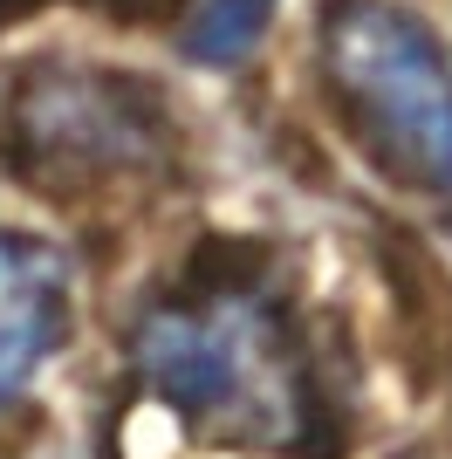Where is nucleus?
Wrapping results in <instances>:
<instances>
[{
  "label": "nucleus",
  "instance_id": "obj_3",
  "mask_svg": "<svg viewBox=\"0 0 452 459\" xmlns=\"http://www.w3.org/2000/svg\"><path fill=\"white\" fill-rule=\"evenodd\" d=\"M0 158L48 199L137 186L171 158L165 90L131 69L35 62L0 103Z\"/></svg>",
  "mask_w": 452,
  "mask_h": 459
},
{
  "label": "nucleus",
  "instance_id": "obj_1",
  "mask_svg": "<svg viewBox=\"0 0 452 459\" xmlns=\"http://www.w3.org/2000/svg\"><path fill=\"white\" fill-rule=\"evenodd\" d=\"M309 364L247 274H192L137 323L117 459H309Z\"/></svg>",
  "mask_w": 452,
  "mask_h": 459
},
{
  "label": "nucleus",
  "instance_id": "obj_2",
  "mask_svg": "<svg viewBox=\"0 0 452 459\" xmlns=\"http://www.w3.org/2000/svg\"><path fill=\"white\" fill-rule=\"evenodd\" d=\"M316 76L343 137L452 233V48L404 0H316Z\"/></svg>",
  "mask_w": 452,
  "mask_h": 459
},
{
  "label": "nucleus",
  "instance_id": "obj_5",
  "mask_svg": "<svg viewBox=\"0 0 452 459\" xmlns=\"http://www.w3.org/2000/svg\"><path fill=\"white\" fill-rule=\"evenodd\" d=\"M267 21H274V0H199L186 21V62L199 69H233V62L254 56V41L267 35Z\"/></svg>",
  "mask_w": 452,
  "mask_h": 459
},
{
  "label": "nucleus",
  "instance_id": "obj_4",
  "mask_svg": "<svg viewBox=\"0 0 452 459\" xmlns=\"http://www.w3.org/2000/svg\"><path fill=\"white\" fill-rule=\"evenodd\" d=\"M69 343V254L48 233L0 227V404Z\"/></svg>",
  "mask_w": 452,
  "mask_h": 459
},
{
  "label": "nucleus",
  "instance_id": "obj_6",
  "mask_svg": "<svg viewBox=\"0 0 452 459\" xmlns=\"http://www.w3.org/2000/svg\"><path fill=\"white\" fill-rule=\"evenodd\" d=\"M14 7H21V0H0V21H7V14H14Z\"/></svg>",
  "mask_w": 452,
  "mask_h": 459
}]
</instances>
